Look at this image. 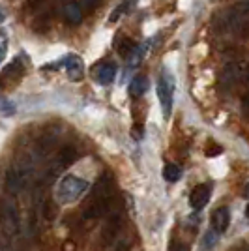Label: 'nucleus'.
<instances>
[{
	"label": "nucleus",
	"instance_id": "obj_6",
	"mask_svg": "<svg viewBox=\"0 0 249 251\" xmlns=\"http://www.w3.org/2000/svg\"><path fill=\"white\" fill-rule=\"evenodd\" d=\"M60 64L66 68L70 81H81L84 77V64L79 54H68V56H64Z\"/></svg>",
	"mask_w": 249,
	"mask_h": 251
},
{
	"label": "nucleus",
	"instance_id": "obj_13",
	"mask_svg": "<svg viewBox=\"0 0 249 251\" xmlns=\"http://www.w3.org/2000/svg\"><path fill=\"white\" fill-rule=\"evenodd\" d=\"M148 90V79H146L145 75H137L135 79L129 83V94L139 98V96H143Z\"/></svg>",
	"mask_w": 249,
	"mask_h": 251
},
{
	"label": "nucleus",
	"instance_id": "obj_17",
	"mask_svg": "<svg viewBox=\"0 0 249 251\" xmlns=\"http://www.w3.org/2000/svg\"><path fill=\"white\" fill-rule=\"evenodd\" d=\"M2 113H4V115H13V113H15L13 103H8V101H6V103H2Z\"/></svg>",
	"mask_w": 249,
	"mask_h": 251
},
{
	"label": "nucleus",
	"instance_id": "obj_5",
	"mask_svg": "<svg viewBox=\"0 0 249 251\" xmlns=\"http://www.w3.org/2000/svg\"><path fill=\"white\" fill-rule=\"evenodd\" d=\"M75 157H77V152L73 150V147H64L60 152H58V156H56V161L52 163L51 167H49V173H47V176H56L60 171H64L66 167H70L73 161H75Z\"/></svg>",
	"mask_w": 249,
	"mask_h": 251
},
{
	"label": "nucleus",
	"instance_id": "obj_19",
	"mask_svg": "<svg viewBox=\"0 0 249 251\" xmlns=\"http://www.w3.org/2000/svg\"><path fill=\"white\" fill-rule=\"evenodd\" d=\"M4 19H6V15H4V11L0 10V25H2V23H4Z\"/></svg>",
	"mask_w": 249,
	"mask_h": 251
},
{
	"label": "nucleus",
	"instance_id": "obj_9",
	"mask_svg": "<svg viewBox=\"0 0 249 251\" xmlns=\"http://www.w3.org/2000/svg\"><path fill=\"white\" fill-rule=\"evenodd\" d=\"M94 75H96V81L100 84H111L114 81V77H116V66L111 62L100 64L96 68Z\"/></svg>",
	"mask_w": 249,
	"mask_h": 251
},
{
	"label": "nucleus",
	"instance_id": "obj_12",
	"mask_svg": "<svg viewBox=\"0 0 249 251\" xmlns=\"http://www.w3.org/2000/svg\"><path fill=\"white\" fill-rule=\"evenodd\" d=\"M137 4V0H122L116 8H114L113 11H111V15H109V21L114 23V21H118L122 15H125L129 10H133V6Z\"/></svg>",
	"mask_w": 249,
	"mask_h": 251
},
{
	"label": "nucleus",
	"instance_id": "obj_14",
	"mask_svg": "<svg viewBox=\"0 0 249 251\" xmlns=\"http://www.w3.org/2000/svg\"><path fill=\"white\" fill-rule=\"evenodd\" d=\"M163 178H165L167 182H178L180 178H182V169L180 165L176 163H167L165 167H163Z\"/></svg>",
	"mask_w": 249,
	"mask_h": 251
},
{
	"label": "nucleus",
	"instance_id": "obj_18",
	"mask_svg": "<svg viewBox=\"0 0 249 251\" xmlns=\"http://www.w3.org/2000/svg\"><path fill=\"white\" fill-rule=\"evenodd\" d=\"M100 0H84V6L88 8V10H94L96 8V4H98Z\"/></svg>",
	"mask_w": 249,
	"mask_h": 251
},
{
	"label": "nucleus",
	"instance_id": "obj_3",
	"mask_svg": "<svg viewBox=\"0 0 249 251\" xmlns=\"http://www.w3.org/2000/svg\"><path fill=\"white\" fill-rule=\"evenodd\" d=\"M30 176V165L28 163H15L6 173V189L10 193H19Z\"/></svg>",
	"mask_w": 249,
	"mask_h": 251
},
{
	"label": "nucleus",
	"instance_id": "obj_16",
	"mask_svg": "<svg viewBox=\"0 0 249 251\" xmlns=\"http://www.w3.org/2000/svg\"><path fill=\"white\" fill-rule=\"evenodd\" d=\"M8 34L4 30H0V64L4 60V56H6V52H8Z\"/></svg>",
	"mask_w": 249,
	"mask_h": 251
},
{
	"label": "nucleus",
	"instance_id": "obj_11",
	"mask_svg": "<svg viewBox=\"0 0 249 251\" xmlns=\"http://www.w3.org/2000/svg\"><path fill=\"white\" fill-rule=\"evenodd\" d=\"M219 242V232H216L214 229H208L200 240V251H214Z\"/></svg>",
	"mask_w": 249,
	"mask_h": 251
},
{
	"label": "nucleus",
	"instance_id": "obj_2",
	"mask_svg": "<svg viewBox=\"0 0 249 251\" xmlns=\"http://www.w3.org/2000/svg\"><path fill=\"white\" fill-rule=\"evenodd\" d=\"M157 100L163 109V116L169 118L173 111V98H174V77L171 75L169 70H163L157 81Z\"/></svg>",
	"mask_w": 249,
	"mask_h": 251
},
{
	"label": "nucleus",
	"instance_id": "obj_4",
	"mask_svg": "<svg viewBox=\"0 0 249 251\" xmlns=\"http://www.w3.org/2000/svg\"><path fill=\"white\" fill-rule=\"evenodd\" d=\"M0 221L4 225V229L11 232V234H17L19 229H21V221H19V212H17V206L6 201L0 204Z\"/></svg>",
	"mask_w": 249,
	"mask_h": 251
},
{
	"label": "nucleus",
	"instance_id": "obj_15",
	"mask_svg": "<svg viewBox=\"0 0 249 251\" xmlns=\"http://www.w3.org/2000/svg\"><path fill=\"white\" fill-rule=\"evenodd\" d=\"M23 75V64H21V60L19 58H15L13 62L4 70V74H2V81H6L8 77H21Z\"/></svg>",
	"mask_w": 249,
	"mask_h": 251
},
{
	"label": "nucleus",
	"instance_id": "obj_1",
	"mask_svg": "<svg viewBox=\"0 0 249 251\" xmlns=\"http://www.w3.org/2000/svg\"><path fill=\"white\" fill-rule=\"evenodd\" d=\"M88 189V182L83 178L75 176V175H66L56 186V201L60 204H70L75 202L77 199H81L84 195V191Z\"/></svg>",
	"mask_w": 249,
	"mask_h": 251
},
{
	"label": "nucleus",
	"instance_id": "obj_7",
	"mask_svg": "<svg viewBox=\"0 0 249 251\" xmlns=\"http://www.w3.org/2000/svg\"><path fill=\"white\" fill-rule=\"evenodd\" d=\"M212 197V186L210 184H199L189 195V204L193 210H202Z\"/></svg>",
	"mask_w": 249,
	"mask_h": 251
},
{
	"label": "nucleus",
	"instance_id": "obj_8",
	"mask_svg": "<svg viewBox=\"0 0 249 251\" xmlns=\"http://www.w3.org/2000/svg\"><path fill=\"white\" fill-rule=\"evenodd\" d=\"M228 223H230V210L227 206H219L214 210L212 214V229L216 232H225L228 229Z\"/></svg>",
	"mask_w": 249,
	"mask_h": 251
},
{
	"label": "nucleus",
	"instance_id": "obj_10",
	"mask_svg": "<svg viewBox=\"0 0 249 251\" xmlns=\"http://www.w3.org/2000/svg\"><path fill=\"white\" fill-rule=\"evenodd\" d=\"M64 19L70 23V25H79L81 19H83V11H81V6L77 2H70L64 6Z\"/></svg>",
	"mask_w": 249,
	"mask_h": 251
}]
</instances>
